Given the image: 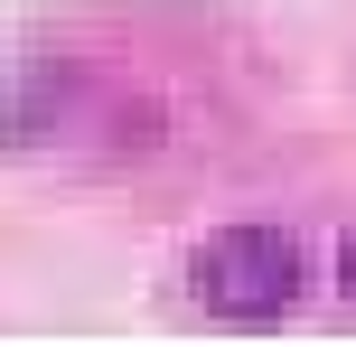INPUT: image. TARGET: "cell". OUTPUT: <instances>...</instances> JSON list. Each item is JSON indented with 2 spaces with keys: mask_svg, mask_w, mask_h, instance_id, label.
Instances as JSON below:
<instances>
[{
  "mask_svg": "<svg viewBox=\"0 0 356 347\" xmlns=\"http://www.w3.org/2000/svg\"><path fill=\"white\" fill-rule=\"evenodd\" d=\"M300 244L272 235V225H225V235L197 244L188 263V291L207 300L216 319H244V329H263V319H282L291 300H300Z\"/></svg>",
  "mask_w": 356,
  "mask_h": 347,
  "instance_id": "obj_1",
  "label": "cell"
},
{
  "mask_svg": "<svg viewBox=\"0 0 356 347\" xmlns=\"http://www.w3.org/2000/svg\"><path fill=\"white\" fill-rule=\"evenodd\" d=\"M347 291H356V235H347Z\"/></svg>",
  "mask_w": 356,
  "mask_h": 347,
  "instance_id": "obj_2",
  "label": "cell"
}]
</instances>
